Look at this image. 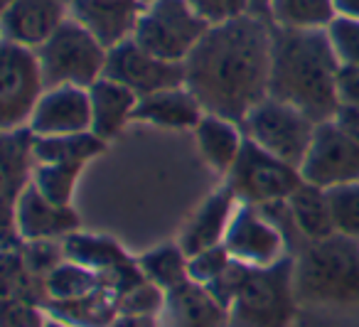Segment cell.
Instances as JSON below:
<instances>
[{"instance_id": "obj_1", "label": "cell", "mask_w": 359, "mask_h": 327, "mask_svg": "<svg viewBox=\"0 0 359 327\" xmlns=\"http://www.w3.org/2000/svg\"><path fill=\"white\" fill-rule=\"evenodd\" d=\"M273 32L254 18L212 25L185 60L187 91L210 114L244 121L271 84Z\"/></svg>"}, {"instance_id": "obj_2", "label": "cell", "mask_w": 359, "mask_h": 327, "mask_svg": "<svg viewBox=\"0 0 359 327\" xmlns=\"http://www.w3.org/2000/svg\"><path fill=\"white\" fill-rule=\"evenodd\" d=\"M337 55L330 37L318 30L273 32V60H271L269 94L278 101L300 109L313 121L337 116Z\"/></svg>"}, {"instance_id": "obj_3", "label": "cell", "mask_w": 359, "mask_h": 327, "mask_svg": "<svg viewBox=\"0 0 359 327\" xmlns=\"http://www.w3.org/2000/svg\"><path fill=\"white\" fill-rule=\"evenodd\" d=\"M300 302L330 307H359V243L332 234L318 239L293 266Z\"/></svg>"}, {"instance_id": "obj_4", "label": "cell", "mask_w": 359, "mask_h": 327, "mask_svg": "<svg viewBox=\"0 0 359 327\" xmlns=\"http://www.w3.org/2000/svg\"><path fill=\"white\" fill-rule=\"evenodd\" d=\"M293 266L278 261L266 268H241L231 315L236 327H288L295 317Z\"/></svg>"}, {"instance_id": "obj_5", "label": "cell", "mask_w": 359, "mask_h": 327, "mask_svg": "<svg viewBox=\"0 0 359 327\" xmlns=\"http://www.w3.org/2000/svg\"><path fill=\"white\" fill-rule=\"evenodd\" d=\"M106 47L76 20H65L55 35L37 47L45 86H91L104 76Z\"/></svg>"}, {"instance_id": "obj_6", "label": "cell", "mask_w": 359, "mask_h": 327, "mask_svg": "<svg viewBox=\"0 0 359 327\" xmlns=\"http://www.w3.org/2000/svg\"><path fill=\"white\" fill-rule=\"evenodd\" d=\"M210 27L185 0H155L140 15L133 40L160 60L185 65Z\"/></svg>"}, {"instance_id": "obj_7", "label": "cell", "mask_w": 359, "mask_h": 327, "mask_svg": "<svg viewBox=\"0 0 359 327\" xmlns=\"http://www.w3.org/2000/svg\"><path fill=\"white\" fill-rule=\"evenodd\" d=\"M249 138L283 163L300 168L315 135V121L278 99H264L244 119Z\"/></svg>"}, {"instance_id": "obj_8", "label": "cell", "mask_w": 359, "mask_h": 327, "mask_svg": "<svg viewBox=\"0 0 359 327\" xmlns=\"http://www.w3.org/2000/svg\"><path fill=\"white\" fill-rule=\"evenodd\" d=\"M303 182V175L293 165L259 148L254 140L244 143L239 160L231 168V192L251 204H276L290 199Z\"/></svg>"}, {"instance_id": "obj_9", "label": "cell", "mask_w": 359, "mask_h": 327, "mask_svg": "<svg viewBox=\"0 0 359 327\" xmlns=\"http://www.w3.org/2000/svg\"><path fill=\"white\" fill-rule=\"evenodd\" d=\"M45 89V76L30 47L6 42L3 45V67H0V119L3 128L18 131L32 119Z\"/></svg>"}, {"instance_id": "obj_10", "label": "cell", "mask_w": 359, "mask_h": 327, "mask_svg": "<svg viewBox=\"0 0 359 327\" xmlns=\"http://www.w3.org/2000/svg\"><path fill=\"white\" fill-rule=\"evenodd\" d=\"M104 76L128 86L133 94H138V99H143L185 84V65L165 62L143 50L135 40H126L109 50Z\"/></svg>"}, {"instance_id": "obj_11", "label": "cell", "mask_w": 359, "mask_h": 327, "mask_svg": "<svg viewBox=\"0 0 359 327\" xmlns=\"http://www.w3.org/2000/svg\"><path fill=\"white\" fill-rule=\"evenodd\" d=\"M300 175L308 185L323 189L359 182V140L344 133L337 124H320L300 165Z\"/></svg>"}, {"instance_id": "obj_12", "label": "cell", "mask_w": 359, "mask_h": 327, "mask_svg": "<svg viewBox=\"0 0 359 327\" xmlns=\"http://www.w3.org/2000/svg\"><path fill=\"white\" fill-rule=\"evenodd\" d=\"M224 246L234 261L251 268H266L280 261L283 239L269 219L244 204L234 212V219L226 229Z\"/></svg>"}, {"instance_id": "obj_13", "label": "cell", "mask_w": 359, "mask_h": 327, "mask_svg": "<svg viewBox=\"0 0 359 327\" xmlns=\"http://www.w3.org/2000/svg\"><path fill=\"white\" fill-rule=\"evenodd\" d=\"M42 138L86 133L91 128V96L81 86H55L42 94L30 119Z\"/></svg>"}, {"instance_id": "obj_14", "label": "cell", "mask_w": 359, "mask_h": 327, "mask_svg": "<svg viewBox=\"0 0 359 327\" xmlns=\"http://www.w3.org/2000/svg\"><path fill=\"white\" fill-rule=\"evenodd\" d=\"M72 13L106 50L126 42L143 15L140 0H72Z\"/></svg>"}, {"instance_id": "obj_15", "label": "cell", "mask_w": 359, "mask_h": 327, "mask_svg": "<svg viewBox=\"0 0 359 327\" xmlns=\"http://www.w3.org/2000/svg\"><path fill=\"white\" fill-rule=\"evenodd\" d=\"M165 327H226L229 307L207 286L187 278L165 293Z\"/></svg>"}, {"instance_id": "obj_16", "label": "cell", "mask_w": 359, "mask_h": 327, "mask_svg": "<svg viewBox=\"0 0 359 327\" xmlns=\"http://www.w3.org/2000/svg\"><path fill=\"white\" fill-rule=\"evenodd\" d=\"M65 22L62 0H13L3 11L6 42L22 47H42Z\"/></svg>"}, {"instance_id": "obj_17", "label": "cell", "mask_w": 359, "mask_h": 327, "mask_svg": "<svg viewBox=\"0 0 359 327\" xmlns=\"http://www.w3.org/2000/svg\"><path fill=\"white\" fill-rule=\"evenodd\" d=\"M15 224L25 239H52L67 234L79 224L69 204H55L35 185H27L15 202Z\"/></svg>"}, {"instance_id": "obj_18", "label": "cell", "mask_w": 359, "mask_h": 327, "mask_svg": "<svg viewBox=\"0 0 359 327\" xmlns=\"http://www.w3.org/2000/svg\"><path fill=\"white\" fill-rule=\"evenodd\" d=\"M234 197L229 192H217L197 209V214L190 219V224L182 232L180 246L187 256H197V253L207 251V248L219 246V241L226 236L231 219H234Z\"/></svg>"}, {"instance_id": "obj_19", "label": "cell", "mask_w": 359, "mask_h": 327, "mask_svg": "<svg viewBox=\"0 0 359 327\" xmlns=\"http://www.w3.org/2000/svg\"><path fill=\"white\" fill-rule=\"evenodd\" d=\"M91 96V133L99 138H114L126 121L133 119V111L138 106V94L128 86L118 84L114 79L101 76L96 84L89 86Z\"/></svg>"}, {"instance_id": "obj_20", "label": "cell", "mask_w": 359, "mask_h": 327, "mask_svg": "<svg viewBox=\"0 0 359 327\" xmlns=\"http://www.w3.org/2000/svg\"><path fill=\"white\" fill-rule=\"evenodd\" d=\"M133 119L148 121L153 126H163V128H192V126H200L202 116V104L195 99L192 91L168 89L158 91V94H150L138 99V106L133 111Z\"/></svg>"}, {"instance_id": "obj_21", "label": "cell", "mask_w": 359, "mask_h": 327, "mask_svg": "<svg viewBox=\"0 0 359 327\" xmlns=\"http://www.w3.org/2000/svg\"><path fill=\"white\" fill-rule=\"evenodd\" d=\"M55 320L72 327H111L121 315L118 295L114 291H91L89 295L52 302Z\"/></svg>"}, {"instance_id": "obj_22", "label": "cell", "mask_w": 359, "mask_h": 327, "mask_svg": "<svg viewBox=\"0 0 359 327\" xmlns=\"http://www.w3.org/2000/svg\"><path fill=\"white\" fill-rule=\"evenodd\" d=\"M197 145L212 168L226 173L239 160L244 140H241L239 131L234 128V121L210 114L197 126Z\"/></svg>"}, {"instance_id": "obj_23", "label": "cell", "mask_w": 359, "mask_h": 327, "mask_svg": "<svg viewBox=\"0 0 359 327\" xmlns=\"http://www.w3.org/2000/svg\"><path fill=\"white\" fill-rule=\"evenodd\" d=\"M290 217H293L295 227L310 239H327L334 234L332 217H330V204H327V192L323 187L303 182L288 199Z\"/></svg>"}, {"instance_id": "obj_24", "label": "cell", "mask_w": 359, "mask_h": 327, "mask_svg": "<svg viewBox=\"0 0 359 327\" xmlns=\"http://www.w3.org/2000/svg\"><path fill=\"white\" fill-rule=\"evenodd\" d=\"M65 253L72 263L89 268L99 278L111 276V273L121 271V268H126L130 263L114 241L96 236H79V234L67 239Z\"/></svg>"}, {"instance_id": "obj_25", "label": "cell", "mask_w": 359, "mask_h": 327, "mask_svg": "<svg viewBox=\"0 0 359 327\" xmlns=\"http://www.w3.org/2000/svg\"><path fill=\"white\" fill-rule=\"evenodd\" d=\"M334 0H271V13L285 30H318L334 20Z\"/></svg>"}, {"instance_id": "obj_26", "label": "cell", "mask_w": 359, "mask_h": 327, "mask_svg": "<svg viewBox=\"0 0 359 327\" xmlns=\"http://www.w3.org/2000/svg\"><path fill=\"white\" fill-rule=\"evenodd\" d=\"M32 150L40 163H86L104 150V138L89 131L74 135H55V138H40Z\"/></svg>"}, {"instance_id": "obj_27", "label": "cell", "mask_w": 359, "mask_h": 327, "mask_svg": "<svg viewBox=\"0 0 359 327\" xmlns=\"http://www.w3.org/2000/svg\"><path fill=\"white\" fill-rule=\"evenodd\" d=\"M187 263H190V256L182 251V246H160L140 258V271L150 283H155L168 293L170 288L180 286L190 278Z\"/></svg>"}, {"instance_id": "obj_28", "label": "cell", "mask_w": 359, "mask_h": 327, "mask_svg": "<svg viewBox=\"0 0 359 327\" xmlns=\"http://www.w3.org/2000/svg\"><path fill=\"white\" fill-rule=\"evenodd\" d=\"M30 140L20 131H6V145H3V180H6V202L8 207L18 202L22 194L27 175V163H30Z\"/></svg>"}, {"instance_id": "obj_29", "label": "cell", "mask_w": 359, "mask_h": 327, "mask_svg": "<svg viewBox=\"0 0 359 327\" xmlns=\"http://www.w3.org/2000/svg\"><path fill=\"white\" fill-rule=\"evenodd\" d=\"M96 288H99V276L72 261L55 266L47 276V293L55 300H72V298L89 295Z\"/></svg>"}, {"instance_id": "obj_30", "label": "cell", "mask_w": 359, "mask_h": 327, "mask_svg": "<svg viewBox=\"0 0 359 327\" xmlns=\"http://www.w3.org/2000/svg\"><path fill=\"white\" fill-rule=\"evenodd\" d=\"M325 192H327L334 234L359 239V182L334 185Z\"/></svg>"}, {"instance_id": "obj_31", "label": "cell", "mask_w": 359, "mask_h": 327, "mask_svg": "<svg viewBox=\"0 0 359 327\" xmlns=\"http://www.w3.org/2000/svg\"><path fill=\"white\" fill-rule=\"evenodd\" d=\"M81 168L84 163H42L37 170L35 187L55 204H69Z\"/></svg>"}, {"instance_id": "obj_32", "label": "cell", "mask_w": 359, "mask_h": 327, "mask_svg": "<svg viewBox=\"0 0 359 327\" xmlns=\"http://www.w3.org/2000/svg\"><path fill=\"white\" fill-rule=\"evenodd\" d=\"M330 45L342 65L359 67V20L354 18H337L330 22Z\"/></svg>"}, {"instance_id": "obj_33", "label": "cell", "mask_w": 359, "mask_h": 327, "mask_svg": "<svg viewBox=\"0 0 359 327\" xmlns=\"http://www.w3.org/2000/svg\"><path fill=\"white\" fill-rule=\"evenodd\" d=\"M118 307L121 315H155L160 307H165V291L155 283L143 281L140 286L118 295Z\"/></svg>"}, {"instance_id": "obj_34", "label": "cell", "mask_w": 359, "mask_h": 327, "mask_svg": "<svg viewBox=\"0 0 359 327\" xmlns=\"http://www.w3.org/2000/svg\"><path fill=\"white\" fill-rule=\"evenodd\" d=\"M231 261H234V258L229 256L226 246H215V248H207V251L197 253V256H190V263H187L190 281L202 283V286H212V283L231 266Z\"/></svg>"}, {"instance_id": "obj_35", "label": "cell", "mask_w": 359, "mask_h": 327, "mask_svg": "<svg viewBox=\"0 0 359 327\" xmlns=\"http://www.w3.org/2000/svg\"><path fill=\"white\" fill-rule=\"evenodd\" d=\"M187 6L210 25H224L236 18H244L249 0H185Z\"/></svg>"}, {"instance_id": "obj_36", "label": "cell", "mask_w": 359, "mask_h": 327, "mask_svg": "<svg viewBox=\"0 0 359 327\" xmlns=\"http://www.w3.org/2000/svg\"><path fill=\"white\" fill-rule=\"evenodd\" d=\"M337 96L342 106H359V67L339 65Z\"/></svg>"}, {"instance_id": "obj_37", "label": "cell", "mask_w": 359, "mask_h": 327, "mask_svg": "<svg viewBox=\"0 0 359 327\" xmlns=\"http://www.w3.org/2000/svg\"><path fill=\"white\" fill-rule=\"evenodd\" d=\"M6 327H45L32 307H27L22 300H8L6 305Z\"/></svg>"}, {"instance_id": "obj_38", "label": "cell", "mask_w": 359, "mask_h": 327, "mask_svg": "<svg viewBox=\"0 0 359 327\" xmlns=\"http://www.w3.org/2000/svg\"><path fill=\"white\" fill-rule=\"evenodd\" d=\"M337 126L359 140V106H342L337 111Z\"/></svg>"}, {"instance_id": "obj_39", "label": "cell", "mask_w": 359, "mask_h": 327, "mask_svg": "<svg viewBox=\"0 0 359 327\" xmlns=\"http://www.w3.org/2000/svg\"><path fill=\"white\" fill-rule=\"evenodd\" d=\"M111 327H160L155 315H118Z\"/></svg>"}, {"instance_id": "obj_40", "label": "cell", "mask_w": 359, "mask_h": 327, "mask_svg": "<svg viewBox=\"0 0 359 327\" xmlns=\"http://www.w3.org/2000/svg\"><path fill=\"white\" fill-rule=\"evenodd\" d=\"M334 8L344 13V18L359 20V0H334Z\"/></svg>"}, {"instance_id": "obj_41", "label": "cell", "mask_w": 359, "mask_h": 327, "mask_svg": "<svg viewBox=\"0 0 359 327\" xmlns=\"http://www.w3.org/2000/svg\"><path fill=\"white\" fill-rule=\"evenodd\" d=\"M45 327H72V325H65V322H60V320H50V322H45Z\"/></svg>"}, {"instance_id": "obj_42", "label": "cell", "mask_w": 359, "mask_h": 327, "mask_svg": "<svg viewBox=\"0 0 359 327\" xmlns=\"http://www.w3.org/2000/svg\"><path fill=\"white\" fill-rule=\"evenodd\" d=\"M11 3H13V0H3V6H6V8L11 6Z\"/></svg>"}, {"instance_id": "obj_43", "label": "cell", "mask_w": 359, "mask_h": 327, "mask_svg": "<svg viewBox=\"0 0 359 327\" xmlns=\"http://www.w3.org/2000/svg\"><path fill=\"white\" fill-rule=\"evenodd\" d=\"M148 3H155V0H148Z\"/></svg>"}]
</instances>
